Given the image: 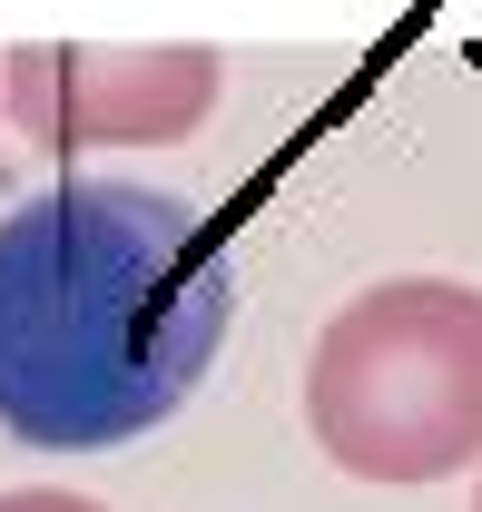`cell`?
Returning <instances> with one entry per match:
<instances>
[{
  "instance_id": "3",
  "label": "cell",
  "mask_w": 482,
  "mask_h": 512,
  "mask_svg": "<svg viewBox=\"0 0 482 512\" xmlns=\"http://www.w3.org/2000/svg\"><path fill=\"white\" fill-rule=\"evenodd\" d=\"M227 60L207 40H148V50H99V40H30L0 69V119L40 158H89V148H178L217 119Z\"/></svg>"
},
{
  "instance_id": "5",
  "label": "cell",
  "mask_w": 482,
  "mask_h": 512,
  "mask_svg": "<svg viewBox=\"0 0 482 512\" xmlns=\"http://www.w3.org/2000/svg\"><path fill=\"white\" fill-rule=\"evenodd\" d=\"M473 512H482V493H473Z\"/></svg>"
},
{
  "instance_id": "4",
  "label": "cell",
  "mask_w": 482,
  "mask_h": 512,
  "mask_svg": "<svg viewBox=\"0 0 482 512\" xmlns=\"http://www.w3.org/2000/svg\"><path fill=\"white\" fill-rule=\"evenodd\" d=\"M0 512H109V503H89V493H50V483H30V493H0Z\"/></svg>"
},
{
  "instance_id": "2",
  "label": "cell",
  "mask_w": 482,
  "mask_h": 512,
  "mask_svg": "<svg viewBox=\"0 0 482 512\" xmlns=\"http://www.w3.org/2000/svg\"><path fill=\"white\" fill-rule=\"evenodd\" d=\"M305 434L335 473L414 493L482 463V286L384 276L305 355Z\"/></svg>"
},
{
  "instance_id": "1",
  "label": "cell",
  "mask_w": 482,
  "mask_h": 512,
  "mask_svg": "<svg viewBox=\"0 0 482 512\" xmlns=\"http://www.w3.org/2000/svg\"><path fill=\"white\" fill-rule=\"evenodd\" d=\"M237 325L217 217L138 178H50L0 207V434L119 453L158 434Z\"/></svg>"
}]
</instances>
